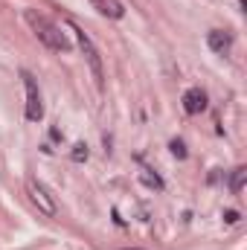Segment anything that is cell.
Returning <instances> with one entry per match:
<instances>
[{
    "instance_id": "6da1fadb",
    "label": "cell",
    "mask_w": 247,
    "mask_h": 250,
    "mask_svg": "<svg viewBox=\"0 0 247 250\" xmlns=\"http://www.w3.org/2000/svg\"><path fill=\"white\" fill-rule=\"evenodd\" d=\"M23 21L29 23V29L38 35V41H41L47 50H56V53H67V50H70V38L64 35L47 15H41V12H35V9H26V12H23Z\"/></svg>"
},
{
    "instance_id": "7a4b0ae2",
    "label": "cell",
    "mask_w": 247,
    "mask_h": 250,
    "mask_svg": "<svg viewBox=\"0 0 247 250\" xmlns=\"http://www.w3.org/2000/svg\"><path fill=\"white\" fill-rule=\"evenodd\" d=\"M73 32H76V38H79V47H82V53H84V62L90 64V73H93V82H96V87L102 90V87H105V70H102L99 50L93 47V41H90V35H87L84 29L73 26Z\"/></svg>"
},
{
    "instance_id": "3957f363",
    "label": "cell",
    "mask_w": 247,
    "mask_h": 250,
    "mask_svg": "<svg viewBox=\"0 0 247 250\" xmlns=\"http://www.w3.org/2000/svg\"><path fill=\"white\" fill-rule=\"evenodd\" d=\"M21 79H23V87H26V120L29 123H38L44 117V105H41L38 84H35V79H32L29 70H21Z\"/></svg>"
},
{
    "instance_id": "277c9868",
    "label": "cell",
    "mask_w": 247,
    "mask_h": 250,
    "mask_svg": "<svg viewBox=\"0 0 247 250\" xmlns=\"http://www.w3.org/2000/svg\"><path fill=\"white\" fill-rule=\"evenodd\" d=\"M26 195H29V201H32V204H35L44 215H50V218H53V215L59 212V207H56L53 195L47 192V187H44V184H38V181H32V178H29V181H26Z\"/></svg>"
},
{
    "instance_id": "5b68a950",
    "label": "cell",
    "mask_w": 247,
    "mask_h": 250,
    "mask_svg": "<svg viewBox=\"0 0 247 250\" xmlns=\"http://www.w3.org/2000/svg\"><path fill=\"white\" fill-rule=\"evenodd\" d=\"M206 44H209V50H212L215 56H227V53L233 50V35L224 32V29H209Z\"/></svg>"
},
{
    "instance_id": "8992f818",
    "label": "cell",
    "mask_w": 247,
    "mask_h": 250,
    "mask_svg": "<svg viewBox=\"0 0 247 250\" xmlns=\"http://www.w3.org/2000/svg\"><path fill=\"white\" fill-rule=\"evenodd\" d=\"M184 111L186 114H201V111H206V93L201 90V87H189L184 93Z\"/></svg>"
},
{
    "instance_id": "52a82bcc",
    "label": "cell",
    "mask_w": 247,
    "mask_h": 250,
    "mask_svg": "<svg viewBox=\"0 0 247 250\" xmlns=\"http://www.w3.org/2000/svg\"><path fill=\"white\" fill-rule=\"evenodd\" d=\"M90 6H93L99 15L111 18V21H120V18H125V6L120 3V0H90Z\"/></svg>"
},
{
    "instance_id": "ba28073f",
    "label": "cell",
    "mask_w": 247,
    "mask_h": 250,
    "mask_svg": "<svg viewBox=\"0 0 247 250\" xmlns=\"http://www.w3.org/2000/svg\"><path fill=\"white\" fill-rule=\"evenodd\" d=\"M245 178H247L245 166L233 169V175H230V192H233V195H242V189H245Z\"/></svg>"
},
{
    "instance_id": "9c48e42d",
    "label": "cell",
    "mask_w": 247,
    "mask_h": 250,
    "mask_svg": "<svg viewBox=\"0 0 247 250\" xmlns=\"http://www.w3.org/2000/svg\"><path fill=\"white\" fill-rule=\"evenodd\" d=\"M140 181H143L145 187H151V189H163V181H160L157 175H151L148 169H143V172H140Z\"/></svg>"
},
{
    "instance_id": "30bf717a",
    "label": "cell",
    "mask_w": 247,
    "mask_h": 250,
    "mask_svg": "<svg viewBox=\"0 0 247 250\" xmlns=\"http://www.w3.org/2000/svg\"><path fill=\"white\" fill-rule=\"evenodd\" d=\"M73 160H76V163L87 160V146H84V143H76V146H73Z\"/></svg>"
},
{
    "instance_id": "8fae6325",
    "label": "cell",
    "mask_w": 247,
    "mask_h": 250,
    "mask_svg": "<svg viewBox=\"0 0 247 250\" xmlns=\"http://www.w3.org/2000/svg\"><path fill=\"white\" fill-rule=\"evenodd\" d=\"M172 154H175V157H181V160L186 157V146L181 143V140H172Z\"/></svg>"
},
{
    "instance_id": "7c38bea8",
    "label": "cell",
    "mask_w": 247,
    "mask_h": 250,
    "mask_svg": "<svg viewBox=\"0 0 247 250\" xmlns=\"http://www.w3.org/2000/svg\"><path fill=\"white\" fill-rule=\"evenodd\" d=\"M224 221H227V224H239V212H236V209H227V212H224Z\"/></svg>"
},
{
    "instance_id": "4fadbf2b",
    "label": "cell",
    "mask_w": 247,
    "mask_h": 250,
    "mask_svg": "<svg viewBox=\"0 0 247 250\" xmlns=\"http://www.w3.org/2000/svg\"><path fill=\"white\" fill-rule=\"evenodd\" d=\"M123 250H143V248H123Z\"/></svg>"
}]
</instances>
